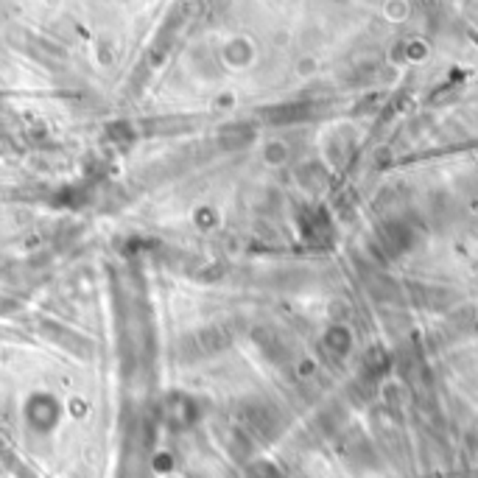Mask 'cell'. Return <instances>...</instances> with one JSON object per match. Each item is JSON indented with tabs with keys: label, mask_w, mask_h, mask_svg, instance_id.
Wrapping results in <instances>:
<instances>
[{
	"label": "cell",
	"mask_w": 478,
	"mask_h": 478,
	"mask_svg": "<svg viewBox=\"0 0 478 478\" xmlns=\"http://www.w3.org/2000/svg\"><path fill=\"white\" fill-rule=\"evenodd\" d=\"M199 344H202V350H207V353H216L219 347H224V344H227V336H224L221 330H202V336H199Z\"/></svg>",
	"instance_id": "obj_1"
}]
</instances>
